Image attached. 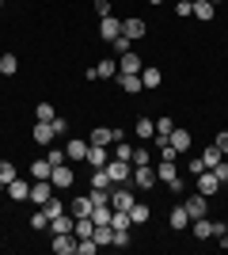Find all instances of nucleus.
<instances>
[{"label": "nucleus", "mask_w": 228, "mask_h": 255, "mask_svg": "<svg viewBox=\"0 0 228 255\" xmlns=\"http://www.w3.org/2000/svg\"><path fill=\"white\" fill-rule=\"evenodd\" d=\"M156 179L160 183H167L175 194H183V183H179V171H175V160H163L160 168H156Z\"/></svg>", "instance_id": "nucleus-1"}, {"label": "nucleus", "mask_w": 228, "mask_h": 255, "mask_svg": "<svg viewBox=\"0 0 228 255\" xmlns=\"http://www.w3.org/2000/svg\"><path fill=\"white\" fill-rule=\"evenodd\" d=\"M107 175H110V183H130L133 164H130V160H114V156H110L107 160Z\"/></svg>", "instance_id": "nucleus-2"}, {"label": "nucleus", "mask_w": 228, "mask_h": 255, "mask_svg": "<svg viewBox=\"0 0 228 255\" xmlns=\"http://www.w3.org/2000/svg\"><path fill=\"white\" fill-rule=\"evenodd\" d=\"M122 137H126V133H122L118 126H114V129H110V126H95V129H91V145H107V149H110V145L122 141Z\"/></svg>", "instance_id": "nucleus-3"}, {"label": "nucleus", "mask_w": 228, "mask_h": 255, "mask_svg": "<svg viewBox=\"0 0 228 255\" xmlns=\"http://www.w3.org/2000/svg\"><path fill=\"white\" fill-rule=\"evenodd\" d=\"M50 198H54V183H50V179H34L31 183V202L34 206H46Z\"/></svg>", "instance_id": "nucleus-4"}, {"label": "nucleus", "mask_w": 228, "mask_h": 255, "mask_svg": "<svg viewBox=\"0 0 228 255\" xmlns=\"http://www.w3.org/2000/svg\"><path fill=\"white\" fill-rule=\"evenodd\" d=\"M221 191V179L217 175H213V168H206V171H198V194H217Z\"/></svg>", "instance_id": "nucleus-5"}, {"label": "nucleus", "mask_w": 228, "mask_h": 255, "mask_svg": "<svg viewBox=\"0 0 228 255\" xmlns=\"http://www.w3.org/2000/svg\"><path fill=\"white\" fill-rule=\"evenodd\" d=\"M130 183H133V187H145V191H149L152 183H156V168H152V164H141V168H133Z\"/></svg>", "instance_id": "nucleus-6"}, {"label": "nucleus", "mask_w": 228, "mask_h": 255, "mask_svg": "<svg viewBox=\"0 0 228 255\" xmlns=\"http://www.w3.org/2000/svg\"><path fill=\"white\" fill-rule=\"evenodd\" d=\"M133 202H137V198H133L130 187H118V191H110V206H114V210H126V213H130V210H133Z\"/></svg>", "instance_id": "nucleus-7"}, {"label": "nucleus", "mask_w": 228, "mask_h": 255, "mask_svg": "<svg viewBox=\"0 0 228 255\" xmlns=\"http://www.w3.org/2000/svg\"><path fill=\"white\" fill-rule=\"evenodd\" d=\"M54 252L57 255H76V233H54Z\"/></svg>", "instance_id": "nucleus-8"}, {"label": "nucleus", "mask_w": 228, "mask_h": 255, "mask_svg": "<svg viewBox=\"0 0 228 255\" xmlns=\"http://www.w3.org/2000/svg\"><path fill=\"white\" fill-rule=\"evenodd\" d=\"M87 164H91V168H107V160H110V152H107V145H91V141H87Z\"/></svg>", "instance_id": "nucleus-9"}, {"label": "nucleus", "mask_w": 228, "mask_h": 255, "mask_svg": "<svg viewBox=\"0 0 228 255\" xmlns=\"http://www.w3.org/2000/svg\"><path fill=\"white\" fill-rule=\"evenodd\" d=\"M167 145H171L175 152H186L194 145V137H190V129H171V133H167Z\"/></svg>", "instance_id": "nucleus-10"}, {"label": "nucleus", "mask_w": 228, "mask_h": 255, "mask_svg": "<svg viewBox=\"0 0 228 255\" xmlns=\"http://www.w3.org/2000/svg\"><path fill=\"white\" fill-rule=\"evenodd\" d=\"M118 34H122V19H114V15H103V23H99V38L114 42Z\"/></svg>", "instance_id": "nucleus-11"}, {"label": "nucleus", "mask_w": 228, "mask_h": 255, "mask_svg": "<svg viewBox=\"0 0 228 255\" xmlns=\"http://www.w3.org/2000/svg\"><path fill=\"white\" fill-rule=\"evenodd\" d=\"M186 213H190V221H194V217H206L209 213V206H206V194H190V198H186Z\"/></svg>", "instance_id": "nucleus-12"}, {"label": "nucleus", "mask_w": 228, "mask_h": 255, "mask_svg": "<svg viewBox=\"0 0 228 255\" xmlns=\"http://www.w3.org/2000/svg\"><path fill=\"white\" fill-rule=\"evenodd\" d=\"M50 183H54V187H73V183H76V171L69 168V164H61V168H54Z\"/></svg>", "instance_id": "nucleus-13"}, {"label": "nucleus", "mask_w": 228, "mask_h": 255, "mask_svg": "<svg viewBox=\"0 0 228 255\" xmlns=\"http://www.w3.org/2000/svg\"><path fill=\"white\" fill-rule=\"evenodd\" d=\"M8 198H11V202H27V198H31V187H27V183L15 175V179L8 183Z\"/></svg>", "instance_id": "nucleus-14"}, {"label": "nucleus", "mask_w": 228, "mask_h": 255, "mask_svg": "<svg viewBox=\"0 0 228 255\" xmlns=\"http://www.w3.org/2000/svg\"><path fill=\"white\" fill-rule=\"evenodd\" d=\"M141 69H145V61H141V57H137L133 50L118 57V73H141Z\"/></svg>", "instance_id": "nucleus-15"}, {"label": "nucleus", "mask_w": 228, "mask_h": 255, "mask_svg": "<svg viewBox=\"0 0 228 255\" xmlns=\"http://www.w3.org/2000/svg\"><path fill=\"white\" fill-rule=\"evenodd\" d=\"M50 229H54V233H73V229H76V217H73V213H57V217H50Z\"/></svg>", "instance_id": "nucleus-16"}, {"label": "nucleus", "mask_w": 228, "mask_h": 255, "mask_svg": "<svg viewBox=\"0 0 228 255\" xmlns=\"http://www.w3.org/2000/svg\"><path fill=\"white\" fill-rule=\"evenodd\" d=\"M145 31H149V27H145V19H122V34H126V38H133V42H137V38H145Z\"/></svg>", "instance_id": "nucleus-17"}, {"label": "nucleus", "mask_w": 228, "mask_h": 255, "mask_svg": "<svg viewBox=\"0 0 228 255\" xmlns=\"http://www.w3.org/2000/svg\"><path fill=\"white\" fill-rule=\"evenodd\" d=\"M91 210H95V202H91V198H84V194L69 202V213H73V217H91Z\"/></svg>", "instance_id": "nucleus-18"}, {"label": "nucleus", "mask_w": 228, "mask_h": 255, "mask_svg": "<svg viewBox=\"0 0 228 255\" xmlns=\"http://www.w3.org/2000/svg\"><path fill=\"white\" fill-rule=\"evenodd\" d=\"M65 156L73 160V164H80V160L87 156V145H84L80 137H69V145H65Z\"/></svg>", "instance_id": "nucleus-19"}, {"label": "nucleus", "mask_w": 228, "mask_h": 255, "mask_svg": "<svg viewBox=\"0 0 228 255\" xmlns=\"http://www.w3.org/2000/svg\"><path fill=\"white\" fill-rule=\"evenodd\" d=\"M34 141H38V145H50V141L57 137V129H54V122H38V126H34V133H31Z\"/></svg>", "instance_id": "nucleus-20"}, {"label": "nucleus", "mask_w": 228, "mask_h": 255, "mask_svg": "<svg viewBox=\"0 0 228 255\" xmlns=\"http://www.w3.org/2000/svg\"><path fill=\"white\" fill-rule=\"evenodd\" d=\"M95 76H99V80H110V76H118V61H114V57H103V61L95 65Z\"/></svg>", "instance_id": "nucleus-21"}, {"label": "nucleus", "mask_w": 228, "mask_h": 255, "mask_svg": "<svg viewBox=\"0 0 228 255\" xmlns=\"http://www.w3.org/2000/svg\"><path fill=\"white\" fill-rule=\"evenodd\" d=\"M118 84H122V92H141V73H118Z\"/></svg>", "instance_id": "nucleus-22"}, {"label": "nucleus", "mask_w": 228, "mask_h": 255, "mask_svg": "<svg viewBox=\"0 0 228 255\" xmlns=\"http://www.w3.org/2000/svg\"><path fill=\"white\" fill-rule=\"evenodd\" d=\"M160 80H163V73L156 69V65H145L141 69V84L145 88H160Z\"/></svg>", "instance_id": "nucleus-23"}, {"label": "nucleus", "mask_w": 228, "mask_h": 255, "mask_svg": "<svg viewBox=\"0 0 228 255\" xmlns=\"http://www.w3.org/2000/svg\"><path fill=\"white\" fill-rule=\"evenodd\" d=\"M133 129H137V137H141V141H152V137H156V122H152V118H137V126H133Z\"/></svg>", "instance_id": "nucleus-24"}, {"label": "nucleus", "mask_w": 228, "mask_h": 255, "mask_svg": "<svg viewBox=\"0 0 228 255\" xmlns=\"http://www.w3.org/2000/svg\"><path fill=\"white\" fill-rule=\"evenodd\" d=\"M167 221H171V229H175V233H179V229H186V225H190V213H186V206H175Z\"/></svg>", "instance_id": "nucleus-25"}, {"label": "nucleus", "mask_w": 228, "mask_h": 255, "mask_svg": "<svg viewBox=\"0 0 228 255\" xmlns=\"http://www.w3.org/2000/svg\"><path fill=\"white\" fill-rule=\"evenodd\" d=\"M194 15H198V19H202V23H209V19H213V15H217V8H213L209 0H194Z\"/></svg>", "instance_id": "nucleus-26"}, {"label": "nucleus", "mask_w": 228, "mask_h": 255, "mask_svg": "<svg viewBox=\"0 0 228 255\" xmlns=\"http://www.w3.org/2000/svg\"><path fill=\"white\" fill-rule=\"evenodd\" d=\"M31 175H34V179H50V175H54V164H50V160H34Z\"/></svg>", "instance_id": "nucleus-27"}, {"label": "nucleus", "mask_w": 228, "mask_h": 255, "mask_svg": "<svg viewBox=\"0 0 228 255\" xmlns=\"http://www.w3.org/2000/svg\"><path fill=\"white\" fill-rule=\"evenodd\" d=\"M130 221H133V225H145V221H149V206H145V202H133Z\"/></svg>", "instance_id": "nucleus-28"}, {"label": "nucleus", "mask_w": 228, "mask_h": 255, "mask_svg": "<svg viewBox=\"0 0 228 255\" xmlns=\"http://www.w3.org/2000/svg\"><path fill=\"white\" fill-rule=\"evenodd\" d=\"M15 69H19V57H15V53H4V57H0V73L11 76Z\"/></svg>", "instance_id": "nucleus-29"}, {"label": "nucleus", "mask_w": 228, "mask_h": 255, "mask_svg": "<svg viewBox=\"0 0 228 255\" xmlns=\"http://www.w3.org/2000/svg\"><path fill=\"white\" fill-rule=\"evenodd\" d=\"M110 213H114L110 206H95V210H91V221L95 225H110Z\"/></svg>", "instance_id": "nucleus-30"}, {"label": "nucleus", "mask_w": 228, "mask_h": 255, "mask_svg": "<svg viewBox=\"0 0 228 255\" xmlns=\"http://www.w3.org/2000/svg\"><path fill=\"white\" fill-rule=\"evenodd\" d=\"M34 115H38V122H54V103H38V107H34Z\"/></svg>", "instance_id": "nucleus-31"}, {"label": "nucleus", "mask_w": 228, "mask_h": 255, "mask_svg": "<svg viewBox=\"0 0 228 255\" xmlns=\"http://www.w3.org/2000/svg\"><path fill=\"white\" fill-rule=\"evenodd\" d=\"M221 156H225V152H221L217 145H209V149H206V156H202V160H206V168H217V164H221Z\"/></svg>", "instance_id": "nucleus-32"}, {"label": "nucleus", "mask_w": 228, "mask_h": 255, "mask_svg": "<svg viewBox=\"0 0 228 255\" xmlns=\"http://www.w3.org/2000/svg\"><path fill=\"white\" fill-rule=\"evenodd\" d=\"M15 175H19V171H15V164H11V160H0V179H4V183H11Z\"/></svg>", "instance_id": "nucleus-33"}, {"label": "nucleus", "mask_w": 228, "mask_h": 255, "mask_svg": "<svg viewBox=\"0 0 228 255\" xmlns=\"http://www.w3.org/2000/svg\"><path fill=\"white\" fill-rule=\"evenodd\" d=\"M46 160H50V164H54V168H61V164H69L65 149H50V152H46Z\"/></svg>", "instance_id": "nucleus-34"}, {"label": "nucleus", "mask_w": 228, "mask_h": 255, "mask_svg": "<svg viewBox=\"0 0 228 255\" xmlns=\"http://www.w3.org/2000/svg\"><path fill=\"white\" fill-rule=\"evenodd\" d=\"M91 187H107V191H110V175H107V168H95V175H91Z\"/></svg>", "instance_id": "nucleus-35"}, {"label": "nucleus", "mask_w": 228, "mask_h": 255, "mask_svg": "<svg viewBox=\"0 0 228 255\" xmlns=\"http://www.w3.org/2000/svg\"><path fill=\"white\" fill-rule=\"evenodd\" d=\"M171 129H175V122H171V118H156V137H167Z\"/></svg>", "instance_id": "nucleus-36"}, {"label": "nucleus", "mask_w": 228, "mask_h": 255, "mask_svg": "<svg viewBox=\"0 0 228 255\" xmlns=\"http://www.w3.org/2000/svg\"><path fill=\"white\" fill-rule=\"evenodd\" d=\"M130 229H114V248H130Z\"/></svg>", "instance_id": "nucleus-37"}, {"label": "nucleus", "mask_w": 228, "mask_h": 255, "mask_svg": "<svg viewBox=\"0 0 228 255\" xmlns=\"http://www.w3.org/2000/svg\"><path fill=\"white\" fill-rule=\"evenodd\" d=\"M133 156V149L126 145V141H114V160H130Z\"/></svg>", "instance_id": "nucleus-38"}, {"label": "nucleus", "mask_w": 228, "mask_h": 255, "mask_svg": "<svg viewBox=\"0 0 228 255\" xmlns=\"http://www.w3.org/2000/svg\"><path fill=\"white\" fill-rule=\"evenodd\" d=\"M31 229H50V217H46V210L31 213Z\"/></svg>", "instance_id": "nucleus-39"}, {"label": "nucleus", "mask_w": 228, "mask_h": 255, "mask_svg": "<svg viewBox=\"0 0 228 255\" xmlns=\"http://www.w3.org/2000/svg\"><path fill=\"white\" fill-rule=\"evenodd\" d=\"M42 210H46V217H57V213H65V202H57V198H50V202H46Z\"/></svg>", "instance_id": "nucleus-40"}, {"label": "nucleus", "mask_w": 228, "mask_h": 255, "mask_svg": "<svg viewBox=\"0 0 228 255\" xmlns=\"http://www.w3.org/2000/svg\"><path fill=\"white\" fill-rule=\"evenodd\" d=\"M130 46H133V38H126V34H118V38H114V53H130Z\"/></svg>", "instance_id": "nucleus-41"}, {"label": "nucleus", "mask_w": 228, "mask_h": 255, "mask_svg": "<svg viewBox=\"0 0 228 255\" xmlns=\"http://www.w3.org/2000/svg\"><path fill=\"white\" fill-rule=\"evenodd\" d=\"M175 11L179 15H194V0H175Z\"/></svg>", "instance_id": "nucleus-42"}, {"label": "nucleus", "mask_w": 228, "mask_h": 255, "mask_svg": "<svg viewBox=\"0 0 228 255\" xmlns=\"http://www.w3.org/2000/svg\"><path fill=\"white\" fill-rule=\"evenodd\" d=\"M213 175H217V179H221V183H228V164H225V160H221L217 168H213Z\"/></svg>", "instance_id": "nucleus-43"}, {"label": "nucleus", "mask_w": 228, "mask_h": 255, "mask_svg": "<svg viewBox=\"0 0 228 255\" xmlns=\"http://www.w3.org/2000/svg\"><path fill=\"white\" fill-rule=\"evenodd\" d=\"M95 11H99V19H103V15H110V0H95Z\"/></svg>", "instance_id": "nucleus-44"}, {"label": "nucleus", "mask_w": 228, "mask_h": 255, "mask_svg": "<svg viewBox=\"0 0 228 255\" xmlns=\"http://www.w3.org/2000/svg\"><path fill=\"white\" fill-rule=\"evenodd\" d=\"M190 171H194V175H198V171H206V160L194 156V160H190Z\"/></svg>", "instance_id": "nucleus-45"}, {"label": "nucleus", "mask_w": 228, "mask_h": 255, "mask_svg": "<svg viewBox=\"0 0 228 255\" xmlns=\"http://www.w3.org/2000/svg\"><path fill=\"white\" fill-rule=\"evenodd\" d=\"M213 145H217L221 152H228V133H217V141H213Z\"/></svg>", "instance_id": "nucleus-46"}, {"label": "nucleus", "mask_w": 228, "mask_h": 255, "mask_svg": "<svg viewBox=\"0 0 228 255\" xmlns=\"http://www.w3.org/2000/svg\"><path fill=\"white\" fill-rule=\"evenodd\" d=\"M217 240H221V248H228V229H225V233L217 236Z\"/></svg>", "instance_id": "nucleus-47"}, {"label": "nucleus", "mask_w": 228, "mask_h": 255, "mask_svg": "<svg viewBox=\"0 0 228 255\" xmlns=\"http://www.w3.org/2000/svg\"><path fill=\"white\" fill-rule=\"evenodd\" d=\"M149 4H163V0H149Z\"/></svg>", "instance_id": "nucleus-48"}, {"label": "nucleus", "mask_w": 228, "mask_h": 255, "mask_svg": "<svg viewBox=\"0 0 228 255\" xmlns=\"http://www.w3.org/2000/svg\"><path fill=\"white\" fill-rule=\"evenodd\" d=\"M209 4H213V8H217V0H209Z\"/></svg>", "instance_id": "nucleus-49"}, {"label": "nucleus", "mask_w": 228, "mask_h": 255, "mask_svg": "<svg viewBox=\"0 0 228 255\" xmlns=\"http://www.w3.org/2000/svg\"><path fill=\"white\" fill-rule=\"evenodd\" d=\"M0 8H4V0H0Z\"/></svg>", "instance_id": "nucleus-50"}, {"label": "nucleus", "mask_w": 228, "mask_h": 255, "mask_svg": "<svg viewBox=\"0 0 228 255\" xmlns=\"http://www.w3.org/2000/svg\"><path fill=\"white\" fill-rule=\"evenodd\" d=\"M225 4H228V0H225Z\"/></svg>", "instance_id": "nucleus-51"}]
</instances>
